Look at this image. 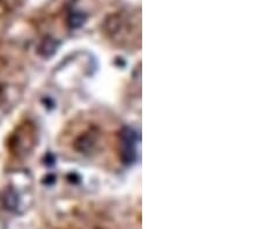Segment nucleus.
Returning <instances> with one entry per match:
<instances>
[{"label": "nucleus", "mask_w": 260, "mask_h": 229, "mask_svg": "<svg viewBox=\"0 0 260 229\" xmlns=\"http://www.w3.org/2000/svg\"><path fill=\"white\" fill-rule=\"evenodd\" d=\"M71 23L73 26H77V24H81L82 23V16L80 14H73L72 19H71Z\"/></svg>", "instance_id": "obj_1"}]
</instances>
